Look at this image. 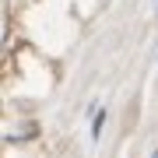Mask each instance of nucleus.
Masks as SVG:
<instances>
[{
    "mask_svg": "<svg viewBox=\"0 0 158 158\" xmlns=\"http://www.w3.org/2000/svg\"><path fill=\"white\" fill-rule=\"evenodd\" d=\"M102 119H106V113H98V116H95V127H91V134H95V137H98V130H102Z\"/></svg>",
    "mask_w": 158,
    "mask_h": 158,
    "instance_id": "1",
    "label": "nucleus"
},
{
    "mask_svg": "<svg viewBox=\"0 0 158 158\" xmlns=\"http://www.w3.org/2000/svg\"><path fill=\"white\" fill-rule=\"evenodd\" d=\"M155 158H158V151H155Z\"/></svg>",
    "mask_w": 158,
    "mask_h": 158,
    "instance_id": "2",
    "label": "nucleus"
}]
</instances>
